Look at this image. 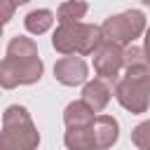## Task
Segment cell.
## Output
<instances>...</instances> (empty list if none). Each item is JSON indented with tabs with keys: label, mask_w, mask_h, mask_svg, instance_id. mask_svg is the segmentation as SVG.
<instances>
[{
	"label": "cell",
	"mask_w": 150,
	"mask_h": 150,
	"mask_svg": "<svg viewBox=\"0 0 150 150\" xmlns=\"http://www.w3.org/2000/svg\"><path fill=\"white\" fill-rule=\"evenodd\" d=\"M103 30L101 26L73 21V23H59L52 35V47L63 56H89L103 45Z\"/></svg>",
	"instance_id": "cell-1"
},
{
	"label": "cell",
	"mask_w": 150,
	"mask_h": 150,
	"mask_svg": "<svg viewBox=\"0 0 150 150\" xmlns=\"http://www.w3.org/2000/svg\"><path fill=\"white\" fill-rule=\"evenodd\" d=\"M40 131L23 105H9L2 115L0 150H38Z\"/></svg>",
	"instance_id": "cell-2"
},
{
	"label": "cell",
	"mask_w": 150,
	"mask_h": 150,
	"mask_svg": "<svg viewBox=\"0 0 150 150\" xmlns=\"http://www.w3.org/2000/svg\"><path fill=\"white\" fill-rule=\"evenodd\" d=\"M117 103L131 115H141L150 105V68H131L124 70V77L115 84Z\"/></svg>",
	"instance_id": "cell-3"
},
{
	"label": "cell",
	"mask_w": 150,
	"mask_h": 150,
	"mask_svg": "<svg viewBox=\"0 0 150 150\" xmlns=\"http://www.w3.org/2000/svg\"><path fill=\"white\" fill-rule=\"evenodd\" d=\"M101 30H103L105 40L117 42L122 47H129V45H134L136 38H141L148 30L145 14L141 9H127V12L112 14L101 23Z\"/></svg>",
	"instance_id": "cell-4"
},
{
	"label": "cell",
	"mask_w": 150,
	"mask_h": 150,
	"mask_svg": "<svg viewBox=\"0 0 150 150\" xmlns=\"http://www.w3.org/2000/svg\"><path fill=\"white\" fill-rule=\"evenodd\" d=\"M45 73V63L40 56L35 59H9L5 56L0 63V84L5 89H14L19 84H35Z\"/></svg>",
	"instance_id": "cell-5"
},
{
	"label": "cell",
	"mask_w": 150,
	"mask_h": 150,
	"mask_svg": "<svg viewBox=\"0 0 150 150\" xmlns=\"http://www.w3.org/2000/svg\"><path fill=\"white\" fill-rule=\"evenodd\" d=\"M124 68V47L110 40H103V45L94 52V70L98 77L108 82H117L120 70Z\"/></svg>",
	"instance_id": "cell-6"
},
{
	"label": "cell",
	"mask_w": 150,
	"mask_h": 150,
	"mask_svg": "<svg viewBox=\"0 0 150 150\" xmlns=\"http://www.w3.org/2000/svg\"><path fill=\"white\" fill-rule=\"evenodd\" d=\"M54 77L66 84V87H77V84H87L89 77V66L84 63L82 56H63L54 63Z\"/></svg>",
	"instance_id": "cell-7"
},
{
	"label": "cell",
	"mask_w": 150,
	"mask_h": 150,
	"mask_svg": "<svg viewBox=\"0 0 150 150\" xmlns=\"http://www.w3.org/2000/svg\"><path fill=\"white\" fill-rule=\"evenodd\" d=\"M110 96H112V89H110L108 80H103V77H96V80L87 82L84 89H82V101H84L94 112H101V110L110 103Z\"/></svg>",
	"instance_id": "cell-8"
},
{
	"label": "cell",
	"mask_w": 150,
	"mask_h": 150,
	"mask_svg": "<svg viewBox=\"0 0 150 150\" xmlns=\"http://www.w3.org/2000/svg\"><path fill=\"white\" fill-rule=\"evenodd\" d=\"M94 138H96V150H108L117 143L120 138V124L112 115H96L94 122Z\"/></svg>",
	"instance_id": "cell-9"
},
{
	"label": "cell",
	"mask_w": 150,
	"mask_h": 150,
	"mask_svg": "<svg viewBox=\"0 0 150 150\" xmlns=\"http://www.w3.org/2000/svg\"><path fill=\"white\" fill-rule=\"evenodd\" d=\"M63 122H66V129H84V127H91L96 122V115L94 110L80 98V101H73L66 105L63 110Z\"/></svg>",
	"instance_id": "cell-10"
},
{
	"label": "cell",
	"mask_w": 150,
	"mask_h": 150,
	"mask_svg": "<svg viewBox=\"0 0 150 150\" xmlns=\"http://www.w3.org/2000/svg\"><path fill=\"white\" fill-rule=\"evenodd\" d=\"M63 143L68 150H96V138H94V124L84 129H68L63 134Z\"/></svg>",
	"instance_id": "cell-11"
},
{
	"label": "cell",
	"mask_w": 150,
	"mask_h": 150,
	"mask_svg": "<svg viewBox=\"0 0 150 150\" xmlns=\"http://www.w3.org/2000/svg\"><path fill=\"white\" fill-rule=\"evenodd\" d=\"M54 19L56 16H54L52 9H33V12H28L23 16V26H26V30L30 35H42V33H47L52 28Z\"/></svg>",
	"instance_id": "cell-12"
},
{
	"label": "cell",
	"mask_w": 150,
	"mask_h": 150,
	"mask_svg": "<svg viewBox=\"0 0 150 150\" xmlns=\"http://www.w3.org/2000/svg\"><path fill=\"white\" fill-rule=\"evenodd\" d=\"M5 56H9V59H35V56H40V54H38V45H35L33 38L14 35V38L7 42Z\"/></svg>",
	"instance_id": "cell-13"
},
{
	"label": "cell",
	"mask_w": 150,
	"mask_h": 150,
	"mask_svg": "<svg viewBox=\"0 0 150 150\" xmlns=\"http://www.w3.org/2000/svg\"><path fill=\"white\" fill-rule=\"evenodd\" d=\"M87 12H89V5L84 0H66L59 5L56 19L59 23H73V21H82Z\"/></svg>",
	"instance_id": "cell-14"
},
{
	"label": "cell",
	"mask_w": 150,
	"mask_h": 150,
	"mask_svg": "<svg viewBox=\"0 0 150 150\" xmlns=\"http://www.w3.org/2000/svg\"><path fill=\"white\" fill-rule=\"evenodd\" d=\"M148 61H145V52L143 47H136V45H129L124 47V70H131V68H145Z\"/></svg>",
	"instance_id": "cell-15"
},
{
	"label": "cell",
	"mask_w": 150,
	"mask_h": 150,
	"mask_svg": "<svg viewBox=\"0 0 150 150\" xmlns=\"http://www.w3.org/2000/svg\"><path fill=\"white\" fill-rule=\"evenodd\" d=\"M131 143L138 150H150V120H145L131 129Z\"/></svg>",
	"instance_id": "cell-16"
},
{
	"label": "cell",
	"mask_w": 150,
	"mask_h": 150,
	"mask_svg": "<svg viewBox=\"0 0 150 150\" xmlns=\"http://www.w3.org/2000/svg\"><path fill=\"white\" fill-rule=\"evenodd\" d=\"M0 5H2V23H9V19L14 16L16 5H12L9 0H0Z\"/></svg>",
	"instance_id": "cell-17"
},
{
	"label": "cell",
	"mask_w": 150,
	"mask_h": 150,
	"mask_svg": "<svg viewBox=\"0 0 150 150\" xmlns=\"http://www.w3.org/2000/svg\"><path fill=\"white\" fill-rule=\"evenodd\" d=\"M143 52H145V61H148V68H150V26H148L145 38H143Z\"/></svg>",
	"instance_id": "cell-18"
},
{
	"label": "cell",
	"mask_w": 150,
	"mask_h": 150,
	"mask_svg": "<svg viewBox=\"0 0 150 150\" xmlns=\"http://www.w3.org/2000/svg\"><path fill=\"white\" fill-rule=\"evenodd\" d=\"M9 2H12V5H16V7H19V5H26V2H30V0H9Z\"/></svg>",
	"instance_id": "cell-19"
},
{
	"label": "cell",
	"mask_w": 150,
	"mask_h": 150,
	"mask_svg": "<svg viewBox=\"0 0 150 150\" xmlns=\"http://www.w3.org/2000/svg\"><path fill=\"white\" fill-rule=\"evenodd\" d=\"M141 2H143V5H148V7H150V0H141Z\"/></svg>",
	"instance_id": "cell-20"
}]
</instances>
